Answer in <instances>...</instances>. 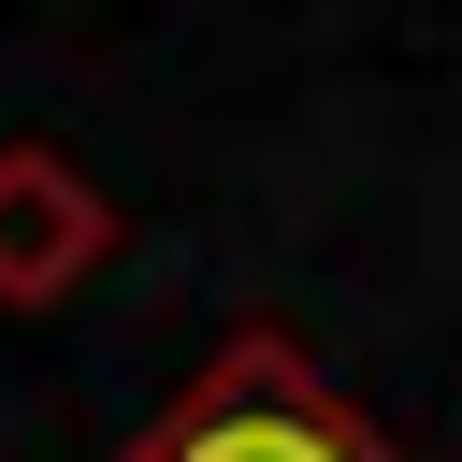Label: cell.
I'll return each instance as SVG.
<instances>
[{
	"label": "cell",
	"mask_w": 462,
	"mask_h": 462,
	"mask_svg": "<svg viewBox=\"0 0 462 462\" xmlns=\"http://www.w3.org/2000/svg\"><path fill=\"white\" fill-rule=\"evenodd\" d=\"M130 462H390V448H375V419H361L289 332H231V346L202 361V390H188L159 433H130Z\"/></svg>",
	"instance_id": "cell-1"
},
{
	"label": "cell",
	"mask_w": 462,
	"mask_h": 462,
	"mask_svg": "<svg viewBox=\"0 0 462 462\" xmlns=\"http://www.w3.org/2000/svg\"><path fill=\"white\" fill-rule=\"evenodd\" d=\"M116 260V202L58 144H0V303H58Z\"/></svg>",
	"instance_id": "cell-2"
}]
</instances>
